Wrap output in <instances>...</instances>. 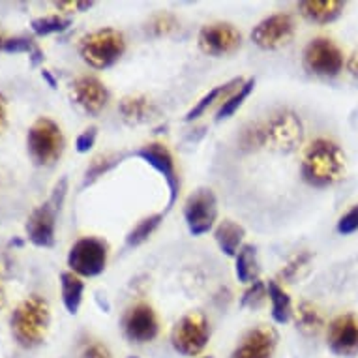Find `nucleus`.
Masks as SVG:
<instances>
[{
  "instance_id": "obj_42",
  "label": "nucleus",
  "mask_w": 358,
  "mask_h": 358,
  "mask_svg": "<svg viewBox=\"0 0 358 358\" xmlns=\"http://www.w3.org/2000/svg\"><path fill=\"white\" fill-rule=\"evenodd\" d=\"M6 306V291H4V285L0 283V310Z\"/></svg>"
},
{
  "instance_id": "obj_41",
  "label": "nucleus",
  "mask_w": 358,
  "mask_h": 358,
  "mask_svg": "<svg viewBox=\"0 0 358 358\" xmlns=\"http://www.w3.org/2000/svg\"><path fill=\"white\" fill-rule=\"evenodd\" d=\"M41 77H43V79H45V81L49 83V87H51V88H57V81H55L53 76H51V73H49L48 70L41 71Z\"/></svg>"
},
{
  "instance_id": "obj_6",
  "label": "nucleus",
  "mask_w": 358,
  "mask_h": 358,
  "mask_svg": "<svg viewBox=\"0 0 358 358\" xmlns=\"http://www.w3.org/2000/svg\"><path fill=\"white\" fill-rule=\"evenodd\" d=\"M210 341V321L205 313L192 311L178 319L171 330V343L176 352L184 357H197Z\"/></svg>"
},
{
  "instance_id": "obj_18",
  "label": "nucleus",
  "mask_w": 358,
  "mask_h": 358,
  "mask_svg": "<svg viewBox=\"0 0 358 358\" xmlns=\"http://www.w3.org/2000/svg\"><path fill=\"white\" fill-rule=\"evenodd\" d=\"M300 13L311 23L327 24L341 15L345 10V2L341 0H304L299 4Z\"/></svg>"
},
{
  "instance_id": "obj_4",
  "label": "nucleus",
  "mask_w": 358,
  "mask_h": 358,
  "mask_svg": "<svg viewBox=\"0 0 358 358\" xmlns=\"http://www.w3.org/2000/svg\"><path fill=\"white\" fill-rule=\"evenodd\" d=\"M126 53V38L117 29H100L90 32L79 43V55L85 64L94 70H107L117 64Z\"/></svg>"
},
{
  "instance_id": "obj_2",
  "label": "nucleus",
  "mask_w": 358,
  "mask_h": 358,
  "mask_svg": "<svg viewBox=\"0 0 358 358\" xmlns=\"http://www.w3.org/2000/svg\"><path fill=\"white\" fill-rule=\"evenodd\" d=\"M302 178L313 188H329L340 182L345 173V154L330 139H315L306 148L302 159Z\"/></svg>"
},
{
  "instance_id": "obj_19",
  "label": "nucleus",
  "mask_w": 358,
  "mask_h": 358,
  "mask_svg": "<svg viewBox=\"0 0 358 358\" xmlns=\"http://www.w3.org/2000/svg\"><path fill=\"white\" fill-rule=\"evenodd\" d=\"M118 113L128 124H145L158 115V109L145 96H126L118 103Z\"/></svg>"
},
{
  "instance_id": "obj_24",
  "label": "nucleus",
  "mask_w": 358,
  "mask_h": 358,
  "mask_svg": "<svg viewBox=\"0 0 358 358\" xmlns=\"http://www.w3.org/2000/svg\"><path fill=\"white\" fill-rule=\"evenodd\" d=\"M266 291H268V299L272 302V319L280 324L287 323L291 313H293L291 296L287 294V291L278 282H268Z\"/></svg>"
},
{
  "instance_id": "obj_14",
  "label": "nucleus",
  "mask_w": 358,
  "mask_h": 358,
  "mask_svg": "<svg viewBox=\"0 0 358 358\" xmlns=\"http://www.w3.org/2000/svg\"><path fill=\"white\" fill-rule=\"evenodd\" d=\"M330 351L338 357L358 355V317L355 313H343L332 319L327 332Z\"/></svg>"
},
{
  "instance_id": "obj_20",
  "label": "nucleus",
  "mask_w": 358,
  "mask_h": 358,
  "mask_svg": "<svg viewBox=\"0 0 358 358\" xmlns=\"http://www.w3.org/2000/svg\"><path fill=\"white\" fill-rule=\"evenodd\" d=\"M244 236H246L244 227L233 222V220H223L214 231V238H216L217 246L227 257H236L238 255Z\"/></svg>"
},
{
  "instance_id": "obj_11",
  "label": "nucleus",
  "mask_w": 358,
  "mask_h": 358,
  "mask_svg": "<svg viewBox=\"0 0 358 358\" xmlns=\"http://www.w3.org/2000/svg\"><path fill=\"white\" fill-rule=\"evenodd\" d=\"M124 334L131 343L143 345L150 343L158 338L159 334V321L156 311L147 302H139L134 308L126 311L122 321Z\"/></svg>"
},
{
  "instance_id": "obj_36",
  "label": "nucleus",
  "mask_w": 358,
  "mask_h": 358,
  "mask_svg": "<svg viewBox=\"0 0 358 358\" xmlns=\"http://www.w3.org/2000/svg\"><path fill=\"white\" fill-rule=\"evenodd\" d=\"M77 358H113L111 351L100 341H90Z\"/></svg>"
},
{
  "instance_id": "obj_7",
  "label": "nucleus",
  "mask_w": 358,
  "mask_h": 358,
  "mask_svg": "<svg viewBox=\"0 0 358 358\" xmlns=\"http://www.w3.org/2000/svg\"><path fill=\"white\" fill-rule=\"evenodd\" d=\"M107 259H109L107 242L96 236H85L70 248L68 266L77 276L94 278L106 271Z\"/></svg>"
},
{
  "instance_id": "obj_23",
  "label": "nucleus",
  "mask_w": 358,
  "mask_h": 358,
  "mask_svg": "<svg viewBox=\"0 0 358 358\" xmlns=\"http://www.w3.org/2000/svg\"><path fill=\"white\" fill-rule=\"evenodd\" d=\"M235 263V274L238 278V282L250 283L257 282L259 276V263H257V248L248 244L242 246L238 255H236Z\"/></svg>"
},
{
  "instance_id": "obj_43",
  "label": "nucleus",
  "mask_w": 358,
  "mask_h": 358,
  "mask_svg": "<svg viewBox=\"0 0 358 358\" xmlns=\"http://www.w3.org/2000/svg\"><path fill=\"white\" fill-rule=\"evenodd\" d=\"M4 41H6V40H4V38L0 36V49H4Z\"/></svg>"
},
{
  "instance_id": "obj_13",
  "label": "nucleus",
  "mask_w": 358,
  "mask_h": 358,
  "mask_svg": "<svg viewBox=\"0 0 358 358\" xmlns=\"http://www.w3.org/2000/svg\"><path fill=\"white\" fill-rule=\"evenodd\" d=\"M137 156L141 159H145L150 167L158 171L159 175L164 176L165 182L169 186V205L167 208L175 205L176 197H178V192H180V176L176 173L175 159H173V154L167 150V147L159 145V143H150V145H145L143 148L137 150Z\"/></svg>"
},
{
  "instance_id": "obj_29",
  "label": "nucleus",
  "mask_w": 358,
  "mask_h": 358,
  "mask_svg": "<svg viewBox=\"0 0 358 358\" xmlns=\"http://www.w3.org/2000/svg\"><path fill=\"white\" fill-rule=\"evenodd\" d=\"M71 19L60 17V15H49V17H38L32 19V30H34L36 36H49L57 34V32H64V30L70 29Z\"/></svg>"
},
{
  "instance_id": "obj_22",
  "label": "nucleus",
  "mask_w": 358,
  "mask_h": 358,
  "mask_svg": "<svg viewBox=\"0 0 358 358\" xmlns=\"http://www.w3.org/2000/svg\"><path fill=\"white\" fill-rule=\"evenodd\" d=\"M242 83H244L242 81V77H235V79H231V81L223 83V85H220V87H214L212 90H208V92H206V94L203 96V98H201V100L197 101V103H195L188 113H186V120L192 122V120H195V118L203 117L206 109H208L214 101L220 100L222 96H227L229 92H235Z\"/></svg>"
},
{
  "instance_id": "obj_16",
  "label": "nucleus",
  "mask_w": 358,
  "mask_h": 358,
  "mask_svg": "<svg viewBox=\"0 0 358 358\" xmlns=\"http://www.w3.org/2000/svg\"><path fill=\"white\" fill-rule=\"evenodd\" d=\"M60 208L53 201H45L40 205L27 222L29 241L38 248H51L55 244V229H57V214Z\"/></svg>"
},
{
  "instance_id": "obj_15",
  "label": "nucleus",
  "mask_w": 358,
  "mask_h": 358,
  "mask_svg": "<svg viewBox=\"0 0 358 358\" xmlns=\"http://www.w3.org/2000/svg\"><path fill=\"white\" fill-rule=\"evenodd\" d=\"M71 98L87 115H100L109 103V90L94 76L77 77L71 87Z\"/></svg>"
},
{
  "instance_id": "obj_38",
  "label": "nucleus",
  "mask_w": 358,
  "mask_h": 358,
  "mask_svg": "<svg viewBox=\"0 0 358 358\" xmlns=\"http://www.w3.org/2000/svg\"><path fill=\"white\" fill-rule=\"evenodd\" d=\"M8 124V107H6V98L4 94H0V134L4 131Z\"/></svg>"
},
{
  "instance_id": "obj_10",
  "label": "nucleus",
  "mask_w": 358,
  "mask_h": 358,
  "mask_svg": "<svg viewBox=\"0 0 358 358\" xmlns=\"http://www.w3.org/2000/svg\"><path fill=\"white\" fill-rule=\"evenodd\" d=\"M294 32H296V24H294L293 15L274 13L257 23V27H253L252 40L257 48L264 51H274V49L287 45L294 38Z\"/></svg>"
},
{
  "instance_id": "obj_8",
  "label": "nucleus",
  "mask_w": 358,
  "mask_h": 358,
  "mask_svg": "<svg viewBox=\"0 0 358 358\" xmlns=\"http://www.w3.org/2000/svg\"><path fill=\"white\" fill-rule=\"evenodd\" d=\"M217 217V199L208 188H199L189 195L184 205V220L194 236L206 235Z\"/></svg>"
},
{
  "instance_id": "obj_30",
  "label": "nucleus",
  "mask_w": 358,
  "mask_h": 358,
  "mask_svg": "<svg viewBox=\"0 0 358 358\" xmlns=\"http://www.w3.org/2000/svg\"><path fill=\"white\" fill-rule=\"evenodd\" d=\"M176 27H178V21H176L175 15H173V13L162 12V13H156V15L150 19L147 30L152 36L159 38V36L171 34L173 30H176Z\"/></svg>"
},
{
  "instance_id": "obj_1",
  "label": "nucleus",
  "mask_w": 358,
  "mask_h": 358,
  "mask_svg": "<svg viewBox=\"0 0 358 358\" xmlns=\"http://www.w3.org/2000/svg\"><path fill=\"white\" fill-rule=\"evenodd\" d=\"M304 139V124L296 113L283 109L266 118L264 122L248 126L241 136L242 148L266 147L276 152H294Z\"/></svg>"
},
{
  "instance_id": "obj_9",
  "label": "nucleus",
  "mask_w": 358,
  "mask_h": 358,
  "mask_svg": "<svg viewBox=\"0 0 358 358\" xmlns=\"http://www.w3.org/2000/svg\"><path fill=\"white\" fill-rule=\"evenodd\" d=\"M304 66L315 76L336 77L343 68V53L329 38H315L306 45Z\"/></svg>"
},
{
  "instance_id": "obj_27",
  "label": "nucleus",
  "mask_w": 358,
  "mask_h": 358,
  "mask_svg": "<svg viewBox=\"0 0 358 358\" xmlns=\"http://www.w3.org/2000/svg\"><path fill=\"white\" fill-rule=\"evenodd\" d=\"M162 222H164V214H152V216L143 217L141 222L137 223L136 227L128 233L126 244L131 248L141 246L143 242H147L152 236V233L158 229Z\"/></svg>"
},
{
  "instance_id": "obj_40",
  "label": "nucleus",
  "mask_w": 358,
  "mask_h": 358,
  "mask_svg": "<svg viewBox=\"0 0 358 358\" xmlns=\"http://www.w3.org/2000/svg\"><path fill=\"white\" fill-rule=\"evenodd\" d=\"M43 59H45V57H43V51H41V49L38 48V45H36L34 51L30 53V62H32V66H38Z\"/></svg>"
},
{
  "instance_id": "obj_35",
  "label": "nucleus",
  "mask_w": 358,
  "mask_h": 358,
  "mask_svg": "<svg viewBox=\"0 0 358 358\" xmlns=\"http://www.w3.org/2000/svg\"><path fill=\"white\" fill-rule=\"evenodd\" d=\"M96 137H98V128H96V126H90V128L85 129L81 136L77 137V141H76L77 152H79V154L88 152L90 148L94 147Z\"/></svg>"
},
{
  "instance_id": "obj_31",
  "label": "nucleus",
  "mask_w": 358,
  "mask_h": 358,
  "mask_svg": "<svg viewBox=\"0 0 358 358\" xmlns=\"http://www.w3.org/2000/svg\"><path fill=\"white\" fill-rule=\"evenodd\" d=\"M311 259H313V255H311L310 252H302L300 255H296V257L293 259V261H289L287 266H283V271L280 276L283 278V280H296V278L300 276V272L306 271L308 266H310Z\"/></svg>"
},
{
  "instance_id": "obj_12",
  "label": "nucleus",
  "mask_w": 358,
  "mask_h": 358,
  "mask_svg": "<svg viewBox=\"0 0 358 358\" xmlns=\"http://www.w3.org/2000/svg\"><path fill=\"white\" fill-rule=\"evenodd\" d=\"M197 41L203 53L210 57H223L235 53L241 48L242 34L231 23H214L201 29Z\"/></svg>"
},
{
  "instance_id": "obj_26",
  "label": "nucleus",
  "mask_w": 358,
  "mask_h": 358,
  "mask_svg": "<svg viewBox=\"0 0 358 358\" xmlns=\"http://www.w3.org/2000/svg\"><path fill=\"white\" fill-rule=\"evenodd\" d=\"M294 317H296V327L304 334H317L323 327V315L317 310V306H313L311 302H302L294 311Z\"/></svg>"
},
{
  "instance_id": "obj_21",
  "label": "nucleus",
  "mask_w": 358,
  "mask_h": 358,
  "mask_svg": "<svg viewBox=\"0 0 358 358\" xmlns=\"http://www.w3.org/2000/svg\"><path fill=\"white\" fill-rule=\"evenodd\" d=\"M60 287H62V302L68 313L76 315L83 302V293H85V283L73 272H62L60 274Z\"/></svg>"
},
{
  "instance_id": "obj_28",
  "label": "nucleus",
  "mask_w": 358,
  "mask_h": 358,
  "mask_svg": "<svg viewBox=\"0 0 358 358\" xmlns=\"http://www.w3.org/2000/svg\"><path fill=\"white\" fill-rule=\"evenodd\" d=\"M124 156H118V154H101L98 158H94L90 162V165L85 171V178H83V186H90L94 184L100 176H103L107 171H111L115 165L120 164V159Z\"/></svg>"
},
{
  "instance_id": "obj_45",
  "label": "nucleus",
  "mask_w": 358,
  "mask_h": 358,
  "mask_svg": "<svg viewBox=\"0 0 358 358\" xmlns=\"http://www.w3.org/2000/svg\"><path fill=\"white\" fill-rule=\"evenodd\" d=\"M129 358H139V357H129Z\"/></svg>"
},
{
  "instance_id": "obj_39",
  "label": "nucleus",
  "mask_w": 358,
  "mask_h": 358,
  "mask_svg": "<svg viewBox=\"0 0 358 358\" xmlns=\"http://www.w3.org/2000/svg\"><path fill=\"white\" fill-rule=\"evenodd\" d=\"M347 70L351 71V76H355L358 79V51L347 62Z\"/></svg>"
},
{
  "instance_id": "obj_3",
  "label": "nucleus",
  "mask_w": 358,
  "mask_h": 358,
  "mask_svg": "<svg viewBox=\"0 0 358 358\" xmlns=\"http://www.w3.org/2000/svg\"><path fill=\"white\" fill-rule=\"evenodd\" d=\"M12 334L19 345L32 349L43 343L51 324V308L40 294L24 299L12 313Z\"/></svg>"
},
{
  "instance_id": "obj_5",
  "label": "nucleus",
  "mask_w": 358,
  "mask_h": 358,
  "mask_svg": "<svg viewBox=\"0 0 358 358\" xmlns=\"http://www.w3.org/2000/svg\"><path fill=\"white\" fill-rule=\"evenodd\" d=\"M64 134L55 120L48 117L38 118L27 134L29 156L40 167H51L64 152Z\"/></svg>"
},
{
  "instance_id": "obj_34",
  "label": "nucleus",
  "mask_w": 358,
  "mask_h": 358,
  "mask_svg": "<svg viewBox=\"0 0 358 358\" xmlns=\"http://www.w3.org/2000/svg\"><path fill=\"white\" fill-rule=\"evenodd\" d=\"M264 294H268L266 285L261 280H257L250 285V289L242 296V306H257L264 299Z\"/></svg>"
},
{
  "instance_id": "obj_33",
  "label": "nucleus",
  "mask_w": 358,
  "mask_h": 358,
  "mask_svg": "<svg viewBox=\"0 0 358 358\" xmlns=\"http://www.w3.org/2000/svg\"><path fill=\"white\" fill-rule=\"evenodd\" d=\"M34 48V41L30 40V38H23V36L10 38V40L4 41V51L6 53H32Z\"/></svg>"
},
{
  "instance_id": "obj_25",
  "label": "nucleus",
  "mask_w": 358,
  "mask_h": 358,
  "mask_svg": "<svg viewBox=\"0 0 358 358\" xmlns=\"http://www.w3.org/2000/svg\"><path fill=\"white\" fill-rule=\"evenodd\" d=\"M253 88H255V79L250 77L248 81H244L241 87L236 88L233 94L227 96L225 101L222 103V107L217 109V117H216L217 122H220V120H227V118L233 117V115H235V113L244 106V101L248 100V96L252 94Z\"/></svg>"
},
{
  "instance_id": "obj_37",
  "label": "nucleus",
  "mask_w": 358,
  "mask_h": 358,
  "mask_svg": "<svg viewBox=\"0 0 358 358\" xmlns=\"http://www.w3.org/2000/svg\"><path fill=\"white\" fill-rule=\"evenodd\" d=\"M55 6L66 13L87 12V10H90V8L94 6V2H81V0H76V2H66V0H62V2H55Z\"/></svg>"
},
{
  "instance_id": "obj_44",
  "label": "nucleus",
  "mask_w": 358,
  "mask_h": 358,
  "mask_svg": "<svg viewBox=\"0 0 358 358\" xmlns=\"http://www.w3.org/2000/svg\"><path fill=\"white\" fill-rule=\"evenodd\" d=\"M201 358H212V357H201Z\"/></svg>"
},
{
  "instance_id": "obj_17",
  "label": "nucleus",
  "mask_w": 358,
  "mask_h": 358,
  "mask_svg": "<svg viewBox=\"0 0 358 358\" xmlns=\"http://www.w3.org/2000/svg\"><path fill=\"white\" fill-rule=\"evenodd\" d=\"M276 330L266 324L250 330L238 343L231 358H272L276 351Z\"/></svg>"
},
{
  "instance_id": "obj_32",
  "label": "nucleus",
  "mask_w": 358,
  "mask_h": 358,
  "mask_svg": "<svg viewBox=\"0 0 358 358\" xmlns=\"http://www.w3.org/2000/svg\"><path fill=\"white\" fill-rule=\"evenodd\" d=\"M358 231V205H355L351 210H347L338 222V233L340 235H351Z\"/></svg>"
}]
</instances>
